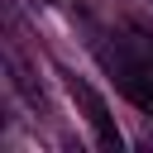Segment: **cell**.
Masks as SVG:
<instances>
[{
    "label": "cell",
    "instance_id": "6da1fadb",
    "mask_svg": "<svg viewBox=\"0 0 153 153\" xmlns=\"http://www.w3.org/2000/svg\"><path fill=\"white\" fill-rule=\"evenodd\" d=\"M100 62L110 67L115 86H120L143 115H153V67H148V62H134L129 53H115V48H100Z\"/></svg>",
    "mask_w": 153,
    "mask_h": 153
},
{
    "label": "cell",
    "instance_id": "7a4b0ae2",
    "mask_svg": "<svg viewBox=\"0 0 153 153\" xmlns=\"http://www.w3.org/2000/svg\"><path fill=\"white\" fill-rule=\"evenodd\" d=\"M67 91H72V100H76V105L86 110V124L96 129V143H100V148H115V153H120V143H124V139H120V129H115V120H110L105 100H100V96H96V91H91L86 81H76V76H67Z\"/></svg>",
    "mask_w": 153,
    "mask_h": 153
}]
</instances>
